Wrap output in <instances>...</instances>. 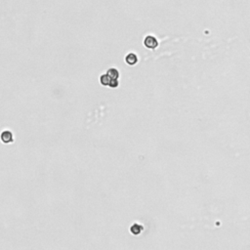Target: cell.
Masks as SVG:
<instances>
[{
	"instance_id": "1",
	"label": "cell",
	"mask_w": 250,
	"mask_h": 250,
	"mask_svg": "<svg viewBox=\"0 0 250 250\" xmlns=\"http://www.w3.org/2000/svg\"><path fill=\"white\" fill-rule=\"evenodd\" d=\"M0 140L3 144H11L14 142V135L10 130H3L0 134Z\"/></svg>"
},
{
	"instance_id": "2",
	"label": "cell",
	"mask_w": 250,
	"mask_h": 250,
	"mask_svg": "<svg viewBox=\"0 0 250 250\" xmlns=\"http://www.w3.org/2000/svg\"><path fill=\"white\" fill-rule=\"evenodd\" d=\"M144 45L148 49H155L158 46V41L155 36L148 35L144 39Z\"/></svg>"
},
{
	"instance_id": "3",
	"label": "cell",
	"mask_w": 250,
	"mask_h": 250,
	"mask_svg": "<svg viewBox=\"0 0 250 250\" xmlns=\"http://www.w3.org/2000/svg\"><path fill=\"white\" fill-rule=\"evenodd\" d=\"M138 61H139L138 56L135 53H128L126 57H125V62L128 66H135L138 62Z\"/></svg>"
},
{
	"instance_id": "4",
	"label": "cell",
	"mask_w": 250,
	"mask_h": 250,
	"mask_svg": "<svg viewBox=\"0 0 250 250\" xmlns=\"http://www.w3.org/2000/svg\"><path fill=\"white\" fill-rule=\"evenodd\" d=\"M143 231H144V227L138 223L133 224L130 227V232L133 236H139Z\"/></svg>"
},
{
	"instance_id": "5",
	"label": "cell",
	"mask_w": 250,
	"mask_h": 250,
	"mask_svg": "<svg viewBox=\"0 0 250 250\" xmlns=\"http://www.w3.org/2000/svg\"><path fill=\"white\" fill-rule=\"evenodd\" d=\"M111 81V78L110 77V75L107 73H104L100 76V83H101L103 86H110Z\"/></svg>"
},
{
	"instance_id": "6",
	"label": "cell",
	"mask_w": 250,
	"mask_h": 250,
	"mask_svg": "<svg viewBox=\"0 0 250 250\" xmlns=\"http://www.w3.org/2000/svg\"><path fill=\"white\" fill-rule=\"evenodd\" d=\"M107 73L109 74L110 77L111 79H118L119 78V72H118V69H115V68H111L107 69Z\"/></svg>"
},
{
	"instance_id": "7",
	"label": "cell",
	"mask_w": 250,
	"mask_h": 250,
	"mask_svg": "<svg viewBox=\"0 0 250 250\" xmlns=\"http://www.w3.org/2000/svg\"><path fill=\"white\" fill-rule=\"evenodd\" d=\"M118 86H119V81H118V79H111V84H110L109 87H111V88H117Z\"/></svg>"
}]
</instances>
